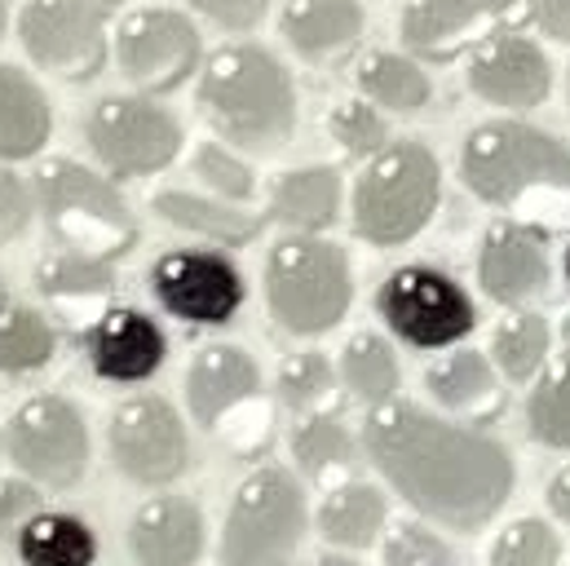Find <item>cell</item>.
Returning <instances> with one entry per match:
<instances>
[{
  "mask_svg": "<svg viewBox=\"0 0 570 566\" xmlns=\"http://www.w3.org/2000/svg\"><path fill=\"white\" fill-rule=\"evenodd\" d=\"M195 177L222 195V199H235V204H248L257 195V177L248 168V159H239V150L230 142H199L195 146V159H190Z\"/></svg>",
  "mask_w": 570,
  "mask_h": 566,
  "instance_id": "8d00e7d4",
  "label": "cell"
},
{
  "mask_svg": "<svg viewBox=\"0 0 570 566\" xmlns=\"http://www.w3.org/2000/svg\"><path fill=\"white\" fill-rule=\"evenodd\" d=\"M491 566H562V540L544 518H513L491 540Z\"/></svg>",
  "mask_w": 570,
  "mask_h": 566,
  "instance_id": "d590c367",
  "label": "cell"
},
{
  "mask_svg": "<svg viewBox=\"0 0 570 566\" xmlns=\"http://www.w3.org/2000/svg\"><path fill=\"white\" fill-rule=\"evenodd\" d=\"M442 168L421 142H390L354 182V235L372 248L412 244L438 213Z\"/></svg>",
  "mask_w": 570,
  "mask_h": 566,
  "instance_id": "8992f818",
  "label": "cell"
},
{
  "mask_svg": "<svg viewBox=\"0 0 570 566\" xmlns=\"http://www.w3.org/2000/svg\"><path fill=\"white\" fill-rule=\"evenodd\" d=\"M31 283L53 305H89V301H107L116 292V262L85 257V253H71V248H53L36 262Z\"/></svg>",
  "mask_w": 570,
  "mask_h": 566,
  "instance_id": "f1b7e54d",
  "label": "cell"
},
{
  "mask_svg": "<svg viewBox=\"0 0 570 566\" xmlns=\"http://www.w3.org/2000/svg\"><path fill=\"white\" fill-rule=\"evenodd\" d=\"M85 142L111 177L134 182V177L164 173L181 155L186 138H181L177 116L155 107V98L120 94V98H102L85 116Z\"/></svg>",
  "mask_w": 570,
  "mask_h": 566,
  "instance_id": "7c38bea8",
  "label": "cell"
},
{
  "mask_svg": "<svg viewBox=\"0 0 570 566\" xmlns=\"http://www.w3.org/2000/svg\"><path fill=\"white\" fill-rule=\"evenodd\" d=\"M381 563L385 566H455L451 545L425 523H399L390 536H385V549H381Z\"/></svg>",
  "mask_w": 570,
  "mask_h": 566,
  "instance_id": "f35d334b",
  "label": "cell"
},
{
  "mask_svg": "<svg viewBox=\"0 0 570 566\" xmlns=\"http://www.w3.org/2000/svg\"><path fill=\"white\" fill-rule=\"evenodd\" d=\"M4 27H9V4L0 0V36H4Z\"/></svg>",
  "mask_w": 570,
  "mask_h": 566,
  "instance_id": "bcb514c9",
  "label": "cell"
},
{
  "mask_svg": "<svg viewBox=\"0 0 570 566\" xmlns=\"http://www.w3.org/2000/svg\"><path fill=\"white\" fill-rule=\"evenodd\" d=\"M549 509L570 527V465L567 469H558L553 482H549Z\"/></svg>",
  "mask_w": 570,
  "mask_h": 566,
  "instance_id": "ee69618b",
  "label": "cell"
},
{
  "mask_svg": "<svg viewBox=\"0 0 570 566\" xmlns=\"http://www.w3.org/2000/svg\"><path fill=\"white\" fill-rule=\"evenodd\" d=\"M0 292H4V280H0Z\"/></svg>",
  "mask_w": 570,
  "mask_h": 566,
  "instance_id": "f907efd6",
  "label": "cell"
},
{
  "mask_svg": "<svg viewBox=\"0 0 570 566\" xmlns=\"http://www.w3.org/2000/svg\"><path fill=\"white\" fill-rule=\"evenodd\" d=\"M120 76L142 94H173L199 67V31L177 9H142L120 22L111 45Z\"/></svg>",
  "mask_w": 570,
  "mask_h": 566,
  "instance_id": "9a60e30c",
  "label": "cell"
},
{
  "mask_svg": "<svg viewBox=\"0 0 570 566\" xmlns=\"http://www.w3.org/2000/svg\"><path fill=\"white\" fill-rule=\"evenodd\" d=\"M495 359L491 354H478V350H451L442 354L438 363H429L425 372V390L429 399L451 412L455 421L469 424H487L491 417L504 412V390H500V377H495Z\"/></svg>",
  "mask_w": 570,
  "mask_h": 566,
  "instance_id": "7402d4cb",
  "label": "cell"
},
{
  "mask_svg": "<svg viewBox=\"0 0 570 566\" xmlns=\"http://www.w3.org/2000/svg\"><path fill=\"white\" fill-rule=\"evenodd\" d=\"M460 177L482 204L522 213L531 226L570 222V150L544 129L518 120L478 125L460 150Z\"/></svg>",
  "mask_w": 570,
  "mask_h": 566,
  "instance_id": "7a4b0ae2",
  "label": "cell"
},
{
  "mask_svg": "<svg viewBox=\"0 0 570 566\" xmlns=\"http://www.w3.org/2000/svg\"><path fill=\"white\" fill-rule=\"evenodd\" d=\"M0 442H4L9 465L49 491L80 487L94 460V438H89L85 412L67 394L22 399L0 429Z\"/></svg>",
  "mask_w": 570,
  "mask_h": 566,
  "instance_id": "9c48e42d",
  "label": "cell"
},
{
  "mask_svg": "<svg viewBox=\"0 0 570 566\" xmlns=\"http://www.w3.org/2000/svg\"><path fill=\"white\" fill-rule=\"evenodd\" d=\"M204 549L208 523L190 496L155 491L129 518V554L138 566H199Z\"/></svg>",
  "mask_w": 570,
  "mask_h": 566,
  "instance_id": "ffe728a7",
  "label": "cell"
},
{
  "mask_svg": "<svg viewBox=\"0 0 570 566\" xmlns=\"http://www.w3.org/2000/svg\"><path fill=\"white\" fill-rule=\"evenodd\" d=\"M535 18L549 36L570 40V0H535Z\"/></svg>",
  "mask_w": 570,
  "mask_h": 566,
  "instance_id": "7bdbcfd3",
  "label": "cell"
},
{
  "mask_svg": "<svg viewBox=\"0 0 570 566\" xmlns=\"http://www.w3.org/2000/svg\"><path fill=\"white\" fill-rule=\"evenodd\" d=\"M0 451H4V442H0Z\"/></svg>",
  "mask_w": 570,
  "mask_h": 566,
  "instance_id": "816d5d0a",
  "label": "cell"
},
{
  "mask_svg": "<svg viewBox=\"0 0 570 566\" xmlns=\"http://www.w3.org/2000/svg\"><path fill=\"white\" fill-rule=\"evenodd\" d=\"M358 89L367 103H376L385 111H421L433 94L421 62H412L403 53H367L358 62Z\"/></svg>",
  "mask_w": 570,
  "mask_h": 566,
  "instance_id": "1f68e13d",
  "label": "cell"
},
{
  "mask_svg": "<svg viewBox=\"0 0 570 566\" xmlns=\"http://www.w3.org/2000/svg\"><path fill=\"white\" fill-rule=\"evenodd\" d=\"M18 40L40 71L67 85L94 80L111 53L98 0H27L18 13Z\"/></svg>",
  "mask_w": 570,
  "mask_h": 566,
  "instance_id": "5bb4252c",
  "label": "cell"
},
{
  "mask_svg": "<svg viewBox=\"0 0 570 566\" xmlns=\"http://www.w3.org/2000/svg\"><path fill=\"white\" fill-rule=\"evenodd\" d=\"M363 451L421 518L446 531L487 527L509 505L518 478L500 438L469 421H442L403 399L367 412Z\"/></svg>",
  "mask_w": 570,
  "mask_h": 566,
  "instance_id": "6da1fadb",
  "label": "cell"
},
{
  "mask_svg": "<svg viewBox=\"0 0 570 566\" xmlns=\"http://www.w3.org/2000/svg\"><path fill=\"white\" fill-rule=\"evenodd\" d=\"M22 566H94L98 563V531L89 518L71 509H40L13 540Z\"/></svg>",
  "mask_w": 570,
  "mask_h": 566,
  "instance_id": "4316f807",
  "label": "cell"
},
{
  "mask_svg": "<svg viewBox=\"0 0 570 566\" xmlns=\"http://www.w3.org/2000/svg\"><path fill=\"white\" fill-rule=\"evenodd\" d=\"M292 460L305 478H332L354 465V433L332 412H309L292 429Z\"/></svg>",
  "mask_w": 570,
  "mask_h": 566,
  "instance_id": "836d02e7",
  "label": "cell"
},
{
  "mask_svg": "<svg viewBox=\"0 0 570 566\" xmlns=\"http://www.w3.org/2000/svg\"><path fill=\"white\" fill-rule=\"evenodd\" d=\"M553 266H549V244L544 231L531 222H495L482 235L478 248V283L491 301L522 310L549 292Z\"/></svg>",
  "mask_w": 570,
  "mask_h": 566,
  "instance_id": "ac0fdd59",
  "label": "cell"
},
{
  "mask_svg": "<svg viewBox=\"0 0 570 566\" xmlns=\"http://www.w3.org/2000/svg\"><path fill=\"white\" fill-rule=\"evenodd\" d=\"M18 566H22V563H18Z\"/></svg>",
  "mask_w": 570,
  "mask_h": 566,
  "instance_id": "f5cc1de1",
  "label": "cell"
},
{
  "mask_svg": "<svg viewBox=\"0 0 570 566\" xmlns=\"http://www.w3.org/2000/svg\"><path fill=\"white\" fill-rule=\"evenodd\" d=\"M341 173L327 164H309V168H287L284 177H275L271 186V222H284L287 231H305L318 235L341 217Z\"/></svg>",
  "mask_w": 570,
  "mask_h": 566,
  "instance_id": "d4e9b609",
  "label": "cell"
},
{
  "mask_svg": "<svg viewBox=\"0 0 570 566\" xmlns=\"http://www.w3.org/2000/svg\"><path fill=\"white\" fill-rule=\"evenodd\" d=\"M186 4L199 9L204 18H213L226 31H253L271 9V0H186Z\"/></svg>",
  "mask_w": 570,
  "mask_h": 566,
  "instance_id": "b9f144b4",
  "label": "cell"
},
{
  "mask_svg": "<svg viewBox=\"0 0 570 566\" xmlns=\"http://www.w3.org/2000/svg\"><path fill=\"white\" fill-rule=\"evenodd\" d=\"M146 287L155 305L186 328H226L244 301V271L217 248H168L150 262Z\"/></svg>",
  "mask_w": 570,
  "mask_h": 566,
  "instance_id": "4fadbf2b",
  "label": "cell"
},
{
  "mask_svg": "<svg viewBox=\"0 0 570 566\" xmlns=\"http://www.w3.org/2000/svg\"><path fill=\"white\" fill-rule=\"evenodd\" d=\"M567 283H570V244H567Z\"/></svg>",
  "mask_w": 570,
  "mask_h": 566,
  "instance_id": "7dc6e473",
  "label": "cell"
},
{
  "mask_svg": "<svg viewBox=\"0 0 570 566\" xmlns=\"http://www.w3.org/2000/svg\"><path fill=\"white\" fill-rule=\"evenodd\" d=\"M199 111L248 155H275L296 134V89L287 67L262 45H226L204 62Z\"/></svg>",
  "mask_w": 570,
  "mask_h": 566,
  "instance_id": "3957f363",
  "label": "cell"
},
{
  "mask_svg": "<svg viewBox=\"0 0 570 566\" xmlns=\"http://www.w3.org/2000/svg\"><path fill=\"white\" fill-rule=\"evenodd\" d=\"M376 314L412 350H451L478 328L473 296L438 266H399L376 287Z\"/></svg>",
  "mask_w": 570,
  "mask_h": 566,
  "instance_id": "8fae6325",
  "label": "cell"
},
{
  "mask_svg": "<svg viewBox=\"0 0 570 566\" xmlns=\"http://www.w3.org/2000/svg\"><path fill=\"white\" fill-rule=\"evenodd\" d=\"M531 0H412L403 13V45L425 62H451L527 22Z\"/></svg>",
  "mask_w": 570,
  "mask_h": 566,
  "instance_id": "2e32d148",
  "label": "cell"
},
{
  "mask_svg": "<svg viewBox=\"0 0 570 566\" xmlns=\"http://www.w3.org/2000/svg\"><path fill=\"white\" fill-rule=\"evenodd\" d=\"M327 134L336 138V146H341L345 155H363V159H372L376 150L390 146V125H385L381 111L367 107V103H341V107L327 116Z\"/></svg>",
  "mask_w": 570,
  "mask_h": 566,
  "instance_id": "74e56055",
  "label": "cell"
},
{
  "mask_svg": "<svg viewBox=\"0 0 570 566\" xmlns=\"http://www.w3.org/2000/svg\"><path fill=\"white\" fill-rule=\"evenodd\" d=\"M85 363L107 386H142L168 359V336L155 314L138 305H111L102 310L85 336H80Z\"/></svg>",
  "mask_w": 570,
  "mask_h": 566,
  "instance_id": "e0dca14e",
  "label": "cell"
},
{
  "mask_svg": "<svg viewBox=\"0 0 570 566\" xmlns=\"http://www.w3.org/2000/svg\"><path fill=\"white\" fill-rule=\"evenodd\" d=\"M309 531L301 478L284 465H257L230 496L222 518V566H292Z\"/></svg>",
  "mask_w": 570,
  "mask_h": 566,
  "instance_id": "52a82bcc",
  "label": "cell"
},
{
  "mask_svg": "<svg viewBox=\"0 0 570 566\" xmlns=\"http://www.w3.org/2000/svg\"><path fill=\"white\" fill-rule=\"evenodd\" d=\"M562 566H570V554H567V563H562Z\"/></svg>",
  "mask_w": 570,
  "mask_h": 566,
  "instance_id": "681fc988",
  "label": "cell"
},
{
  "mask_svg": "<svg viewBox=\"0 0 570 566\" xmlns=\"http://www.w3.org/2000/svg\"><path fill=\"white\" fill-rule=\"evenodd\" d=\"M336 381H341V372L332 368L327 354L301 350V354H287L284 368H279V399H284L287 412H296V417L327 412V403L336 394Z\"/></svg>",
  "mask_w": 570,
  "mask_h": 566,
  "instance_id": "e575fe53",
  "label": "cell"
},
{
  "mask_svg": "<svg viewBox=\"0 0 570 566\" xmlns=\"http://www.w3.org/2000/svg\"><path fill=\"white\" fill-rule=\"evenodd\" d=\"M150 213H155L159 222H168L173 231H186V235L208 240V244H217V248H244V244H253V240L266 231V222H271V213H248V208H239L235 199L195 195V191H177V186L155 191V195H150Z\"/></svg>",
  "mask_w": 570,
  "mask_h": 566,
  "instance_id": "44dd1931",
  "label": "cell"
},
{
  "mask_svg": "<svg viewBox=\"0 0 570 566\" xmlns=\"http://www.w3.org/2000/svg\"><path fill=\"white\" fill-rule=\"evenodd\" d=\"M186 412L208 433L226 438L235 451L253 456L271 442V412L262 403V368L244 345L213 341L195 350L181 377Z\"/></svg>",
  "mask_w": 570,
  "mask_h": 566,
  "instance_id": "ba28073f",
  "label": "cell"
},
{
  "mask_svg": "<svg viewBox=\"0 0 570 566\" xmlns=\"http://www.w3.org/2000/svg\"><path fill=\"white\" fill-rule=\"evenodd\" d=\"M49 134H53V107L45 89L27 71L0 62V159L40 155Z\"/></svg>",
  "mask_w": 570,
  "mask_h": 566,
  "instance_id": "484cf974",
  "label": "cell"
},
{
  "mask_svg": "<svg viewBox=\"0 0 570 566\" xmlns=\"http://www.w3.org/2000/svg\"><path fill=\"white\" fill-rule=\"evenodd\" d=\"M527 433H531L540 447L570 451V345L553 363H544V372H540L535 386H531V399H527Z\"/></svg>",
  "mask_w": 570,
  "mask_h": 566,
  "instance_id": "d6a6232c",
  "label": "cell"
},
{
  "mask_svg": "<svg viewBox=\"0 0 570 566\" xmlns=\"http://www.w3.org/2000/svg\"><path fill=\"white\" fill-rule=\"evenodd\" d=\"M549 354H553V328L535 310H513L495 328V336H491V359H495L500 377L504 381H518V386L535 381L544 372Z\"/></svg>",
  "mask_w": 570,
  "mask_h": 566,
  "instance_id": "4dcf8cb0",
  "label": "cell"
},
{
  "mask_svg": "<svg viewBox=\"0 0 570 566\" xmlns=\"http://www.w3.org/2000/svg\"><path fill=\"white\" fill-rule=\"evenodd\" d=\"M98 4H125V0H98Z\"/></svg>",
  "mask_w": 570,
  "mask_h": 566,
  "instance_id": "c3c4849f",
  "label": "cell"
},
{
  "mask_svg": "<svg viewBox=\"0 0 570 566\" xmlns=\"http://www.w3.org/2000/svg\"><path fill=\"white\" fill-rule=\"evenodd\" d=\"M309 566H367V563H358L350 549H341V554H318Z\"/></svg>",
  "mask_w": 570,
  "mask_h": 566,
  "instance_id": "f6af8a7d",
  "label": "cell"
},
{
  "mask_svg": "<svg viewBox=\"0 0 570 566\" xmlns=\"http://www.w3.org/2000/svg\"><path fill=\"white\" fill-rule=\"evenodd\" d=\"M336 372H341V386H345L358 403H367V408H381V403L399 399V386H403L399 354H394V345H390L385 336H376V332L350 336L345 350H341Z\"/></svg>",
  "mask_w": 570,
  "mask_h": 566,
  "instance_id": "f546056e",
  "label": "cell"
},
{
  "mask_svg": "<svg viewBox=\"0 0 570 566\" xmlns=\"http://www.w3.org/2000/svg\"><path fill=\"white\" fill-rule=\"evenodd\" d=\"M45 509V487L31 482L27 474H0V540L13 545L18 531Z\"/></svg>",
  "mask_w": 570,
  "mask_h": 566,
  "instance_id": "ab89813d",
  "label": "cell"
},
{
  "mask_svg": "<svg viewBox=\"0 0 570 566\" xmlns=\"http://www.w3.org/2000/svg\"><path fill=\"white\" fill-rule=\"evenodd\" d=\"M385 523H390V500H385V491L376 482H363V478L336 482L318 500V514H314L318 536L332 549H350V554L372 549L381 540Z\"/></svg>",
  "mask_w": 570,
  "mask_h": 566,
  "instance_id": "603a6c76",
  "label": "cell"
},
{
  "mask_svg": "<svg viewBox=\"0 0 570 566\" xmlns=\"http://www.w3.org/2000/svg\"><path fill=\"white\" fill-rule=\"evenodd\" d=\"M31 182H36L45 231L53 235L58 248L102 257V262L129 257V248L138 244V217L111 177L85 168L80 159L53 155L36 168Z\"/></svg>",
  "mask_w": 570,
  "mask_h": 566,
  "instance_id": "277c9868",
  "label": "cell"
},
{
  "mask_svg": "<svg viewBox=\"0 0 570 566\" xmlns=\"http://www.w3.org/2000/svg\"><path fill=\"white\" fill-rule=\"evenodd\" d=\"M111 469L146 491H164L190 474V433L164 394H129L107 417Z\"/></svg>",
  "mask_w": 570,
  "mask_h": 566,
  "instance_id": "30bf717a",
  "label": "cell"
},
{
  "mask_svg": "<svg viewBox=\"0 0 570 566\" xmlns=\"http://www.w3.org/2000/svg\"><path fill=\"white\" fill-rule=\"evenodd\" d=\"M58 359V332L45 310L0 292V377H36Z\"/></svg>",
  "mask_w": 570,
  "mask_h": 566,
  "instance_id": "83f0119b",
  "label": "cell"
},
{
  "mask_svg": "<svg viewBox=\"0 0 570 566\" xmlns=\"http://www.w3.org/2000/svg\"><path fill=\"white\" fill-rule=\"evenodd\" d=\"M40 213L36 199V182H27L22 173L0 164V244H13L31 231V217Z\"/></svg>",
  "mask_w": 570,
  "mask_h": 566,
  "instance_id": "60d3db41",
  "label": "cell"
},
{
  "mask_svg": "<svg viewBox=\"0 0 570 566\" xmlns=\"http://www.w3.org/2000/svg\"><path fill=\"white\" fill-rule=\"evenodd\" d=\"M363 36L358 0H292L284 9V40L305 62H332Z\"/></svg>",
  "mask_w": 570,
  "mask_h": 566,
  "instance_id": "cb8c5ba5",
  "label": "cell"
},
{
  "mask_svg": "<svg viewBox=\"0 0 570 566\" xmlns=\"http://www.w3.org/2000/svg\"><path fill=\"white\" fill-rule=\"evenodd\" d=\"M354 301V271L341 244L292 231L266 257V310L292 336L332 332Z\"/></svg>",
  "mask_w": 570,
  "mask_h": 566,
  "instance_id": "5b68a950",
  "label": "cell"
},
{
  "mask_svg": "<svg viewBox=\"0 0 570 566\" xmlns=\"http://www.w3.org/2000/svg\"><path fill=\"white\" fill-rule=\"evenodd\" d=\"M469 89L491 103V107H513V111H527V107H540L553 89V67L544 58L540 45H531L527 36H495L487 40L482 49H473V62H469Z\"/></svg>",
  "mask_w": 570,
  "mask_h": 566,
  "instance_id": "d6986e66",
  "label": "cell"
}]
</instances>
